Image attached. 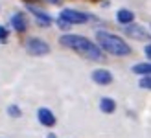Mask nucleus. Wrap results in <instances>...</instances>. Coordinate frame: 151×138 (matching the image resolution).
<instances>
[{"instance_id":"1","label":"nucleus","mask_w":151,"mask_h":138,"mask_svg":"<svg viewBox=\"0 0 151 138\" xmlns=\"http://www.w3.org/2000/svg\"><path fill=\"white\" fill-rule=\"evenodd\" d=\"M61 44L63 46H68V48L79 52L81 55H85L88 59H94V61H101L103 55H101V50L98 48L94 42H90L88 39L81 35H63L61 37Z\"/></svg>"},{"instance_id":"2","label":"nucleus","mask_w":151,"mask_h":138,"mask_svg":"<svg viewBox=\"0 0 151 138\" xmlns=\"http://www.w3.org/2000/svg\"><path fill=\"white\" fill-rule=\"evenodd\" d=\"M98 41H100L101 48L105 52L112 53V55H129L131 53V46L125 41H122L120 37L112 35L109 32H98Z\"/></svg>"},{"instance_id":"3","label":"nucleus","mask_w":151,"mask_h":138,"mask_svg":"<svg viewBox=\"0 0 151 138\" xmlns=\"http://www.w3.org/2000/svg\"><path fill=\"white\" fill-rule=\"evenodd\" d=\"M59 20L66 22V24H83V22L88 20V15L85 13H79V11H74V9H65L61 13V17H59Z\"/></svg>"},{"instance_id":"4","label":"nucleus","mask_w":151,"mask_h":138,"mask_svg":"<svg viewBox=\"0 0 151 138\" xmlns=\"http://www.w3.org/2000/svg\"><path fill=\"white\" fill-rule=\"evenodd\" d=\"M26 48H28L29 53H33V55H46L50 52V46L41 39H29L26 42Z\"/></svg>"},{"instance_id":"5","label":"nucleus","mask_w":151,"mask_h":138,"mask_svg":"<svg viewBox=\"0 0 151 138\" xmlns=\"http://www.w3.org/2000/svg\"><path fill=\"white\" fill-rule=\"evenodd\" d=\"M39 121L44 125V127H54L55 125V116H54V112H52L50 109H39Z\"/></svg>"},{"instance_id":"6","label":"nucleus","mask_w":151,"mask_h":138,"mask_svg":"<svg viewBox=\"0 0 151 138\" xmlns=\"http://www.w3.org/2000/svg\"><path fill=\"white\" fill-rule=\"evenodd\" d=\"M125 33H127V35H131L133 39H140V41H144V39H147V37H149V33H147L142 26H138V24L127 26V28H125Z\"/></svg>"},{"instance_id":"7","label":"nucleus","mask_w":151,"mask_h":138,"mask_svg":"<svg viewBox=\"0 0 151 138\" xmlns=\"http://www.w3.org/2000/svg\"><path fill=\"white\" fill-rule=\"evenodd\" d=\"M92 79L98 83V85H109V83H112V75L107 70H96L92 74Z\"/></svg>"},{"instance_id":"8","label":"nucleus","mask_w":151,"mask_h":138,"mask_svg":"<svg viewBox=\"0 0 151 138\" xmlns=\"http://www.w3.org/2000/svg\"><path fill=\"white\" fill-rule=\"evenodd\" d=\"M11 24H13V28L17 29V32H24L28 28V20H26V17L22 13H15L11 17Z\"/></svg>"},{"instance_id":"9","label":"nucleus","mask_w":151,"mask_h":138,"mask_svg":"<svg viewBox=\"0 0 151 138\" xmlns=\"http://www.w3.org/2000/svg\"><path fill=\"white\" fill-rule=\"evenodd\" d=\"M116 19H118V22H122V24H131L133 19H134V15L129 9H120L118 15H116Z\"/></svg>"},{"instance_id":"10","label":"nucleus","mask_w":151,"mask_h":138,"mask_svg":"<svg viewBox=\"0 0 151 138\" xmlns=\"http://www.w3.org/2000/svg\"><path fill=\"white\" fill-rule=\"evenodd\" d=\"M100 107H101V111H103V112L111 114V112H114L116 103H114V99H111V98H103L101 101H100Z\"/></svg>"},{"instance_id":"11","label":"nucleus","mask_w":151,"mask_h":138,"mask_svg":"<svg viewBox=\"0 0 151 138\" xmlns=\"http://www.w3.org/2000/svg\"><path fill=\"white\" fill-rule=\"evenodd\" d=\"M29 9H32L35 15H37V19H39L41 20V24H44V26H46V24H50V17H48V15H44V13H41L39 9H37V7H29Z\"/></svg>"},{"instance_id":"12","label":"nucleus","mask_w":151,"mask_h":138,"mask_svg":"<svg viewBox=\"0 0 151 138\" xmlns=\"http://www.w3.org/2000/svg\"><path fill=\"white\" fill-rule=\"evenodd\" d=\"M149 70H151L149 63H142V65H137V66L133 68V72H137V74H146V75H149Z\"/></svg>"},{"instance_id":"13","label":"nucleus","mask_w":151,"mask_h":138,"mask_svg":"<svg viewBox=\"0 0 151 138\" xmlns=\"http://www.w3.org/2000/svg\"><path fill=\"white\" fill-rule=\"evenodd\" d=\"M7 112H9V116H20V109H19V107H15V105H11L9 107V109H7Z\"/></svg>"},{"instance_id":"14","label":"nucleus","mask_w":151,"mask_h":138,"mask_svg":"<svg viewBox=\"0 0 151 138\" xmlns=\"http://www.w3.org/2000/svg\"><path fill=\"white\" fill-rule=\"evenodd\" d=\"M0 41H2V42L7 41V29L4 26H0Z\"/></svg>"},{"instance_id":"15","label":"nucleus","mask_w":151,"mask_h":138,"mask_svg":"<svg viewBox=\"0 0 151 138\" xmlns=\"http://www.w3.org/2000/svg\"><path fill=\"white\" fill-rule=\"evenodd\" d=\"M149 83H151V79H149V75H146V78H144V79L140 81V87H142V88H149Z\"/></svg>"},{"instance_id":"16","label":"nucleus","mask_w":151,"mask_h":138,"mask_svg":"<svg viewBox=\"0 0 151 138\" xmlns=\"http://www.w3.org/2000/svg\"><path fill=\"white\" fill-rule=\"evenodd\" d=\"M149 52H151V46L147 44V46H146V55H147V57H149Z\"/></svg>"},{"instance_id":"17","label":"nucleus","mask_w":151,"mask_h":138,"mask_svg":"<svg viewBox=\"0 0 151 138\" xmlns=\"http://www.w3.org/2000/svg\"><path fill=\"white\" fill-rule=\"evenodd\" d=\"M48 138H55V136H54V134H50V136H48Z\"/></svg>"},{"instance_id":"18","label":"nucleus","mask_w":151,"mask_h":138,"mask_svg":"<svg viewBox=\"0 0 151 138\" xmlns=\"http://www.w3.org/2000/svg\"><path fill=\"white\" fill-rule=\"evenodd\" d=\"M50 2H59V0H50Z\"/></svg>"}]
</instances>
